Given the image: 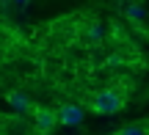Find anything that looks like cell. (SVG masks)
I'll list each match as a JSON object with an SVG mask.
<instances>
[{"label":"cell","mask_w":149,"mask_h":135,"mask_svg":"<svg viewBox=\"0 0 149 135\" xmlns=\"http://www.w3.org/2000/svg\"><path fill=\"white\" fill-rule=\"evenodd\" d=\"M124 108V94L119 88H105V91H97L88 99V110L97 116H113Z\"/></svg>","instance_id":"6da1fadb"},{"label":"cell","mask_w":149,"mask_h":135,"mask_svg":"<svg viewBox=\"0 0 149 135\" xmlns=\"http://www.w3.org/2000/svg\"><path fill=\"white\" fill-rule=\"evenodd\" d=\"M31 113H33V130H36V132H53L55 127H58V116H55V110L39 108V105H36Z\"/></svg>","instance_id":"7a4b0ae2"},{"label":"cell","mask_w":149,"mask_h":135,"mask_svg":"<svg viewBox=\"0 0 149 135\" xmlns=\"http://www.w3.org/2000/svg\"><path fill=\"white\" fill-rule=\"evenodd\" d=\"M55 116H58V124H64V127H77L80 121L86 119L80 105H61V108L55 110Z\"/></svg>","instance_id":"3957f363"},{"label":"cell","mask_w":149,"mask_h":135,"mask_svg":"<svg viewBox=\"0 0 149 135\" xmlns=\"http://www.w3.org/2000/svg\"><path fill=\"white\" fill-rule=\"evenodd\" d=\"M8 105L17 110V113H31V110L36 108V105H33L25 94H19V91H11V94H8Z\"/></svg>","instance_id":"277c9868"},{"label":"cell","mask_w":149,"mask_h":135,"mask_svg":"<svg viewBox=\"0 0 149 135\" xmlns=\"http://www.w3.org/2000/svg\"><path fill=\"white\" fill-rule=\"evenodd\" d=\"M116 132L119 135H141V132H146V124H124V127H119Z\"/></svg>","instance_id":"5b68a950"},{"label":"cell","mask_w":149,"mask_h":135,"mask_svg":"<svg viewBox=\"0 0 149 135\" xmlns=\"http://www.w3.org/2000/svg\"><path fill=\"white\" fill-rule=\"evenodd\" d=\"M127 17L130 19H141V17H144V8H141L138 3H130L127 6Z\"/></svg>","instance_id":"8992f818"},{"label":"cell","mask_w":149,"mask_h":135,"mask_svg":"<svg viewBox=\"0 0 149 135\" xmlns=\"http://www.w3.org/2000/svg\"><path fill=\"white\" fill-rule=\"evenodd\" d=\"M86 39H88V42H100V39H102V30L97 25H91L88 30H86Z\"/></svg>","instance_id":"52a82bcc"},{"label":"cell","mask_w":149,"mask_h":135,"mask_svg":"<svg viewBox=\"0 0 149 135\" xmlns=\"http://www.w3.org/2000/svg\"><path fill=\"white\" fill-rule=\"evenodd\" d=\"M146 132H149V121H146Z\"/></svg>","instance_id":"ba28073f"}]
</instances>
